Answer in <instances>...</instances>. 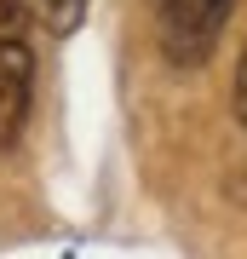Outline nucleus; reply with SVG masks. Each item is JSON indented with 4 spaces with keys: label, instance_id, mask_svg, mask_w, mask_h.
<instances>
[{
    "label": "nucleus",
    "instance_id": "nucleus-1",
    "mask_svg": "<svg viewBox=\"0 0 247 259\" xmlns=\"http://www.w3.org/2000/svg\"><path fill=\"white\" fill-rule=\"evenodd\" d=\"M236 0H161L156 6V35H161V52L167 64L178 69H202L213 47L224 35V18Z\"/></svg>",
    "mask_w": 247,
    "mask_h": 259
},
{
    "label": "nucleus",
    "instance_id": "nucleus-2",
    "mask_svg": "<svg viewBox=\"0 0 247 259\" xmlns=\"http://www.w3.org/2000/svg\"><path fill=\"white\" fill-rule=\"evenodd\" d=\"M29 98H35V52H29V35H12L0 40V150L23 133Z\"/></svg>",
    "mask_w": 247,
    "mask_h": 259
},
{
    "label": "nucleus",
    "instance_id": "nucleus-3",
    "mask_svg": "<svg viewBox=\"0 0 247 259\" xmlns=\"http://www.w3.org/2000/svg\"><path fill=\"white\" fill-rule=\"evenodd\" d=\"M86 6H92V0H40V12H46V29H52V35H69V29L86 18Z\"/></svg>",
    "mask_w": 247,
    "mask_h": 259
},
{
    "label": "nucleus",
    "instance_id": "nucleus-4",
    "mask_svg": "<svg viewBox=\"0 0 247 259\" xmlns=\"http://www.w3.org/2000/svg\"><path fill=\"white\" fill-rule=\"evenodd\" d=\"M12 35H29V6L23 0H0V40Z\"/></svg>",
    "mask_w": 247,
    "mask_h": 259
},
{
    "label": "nucleus",
    "instance_id": "nucleus-5",
    "mask_svg": "<svg viewBox=\"0 0 247 259\" xmlns=\"http://www.w3.org/2000/svg\"><path fill=\"white\" fill-rule=\"evenodd\" d=\"M236 121L247 127V47H241V64H236Z\"/></svg>",
    "mask_w": 247,
    "mask_h": 259
}]
</instances>
